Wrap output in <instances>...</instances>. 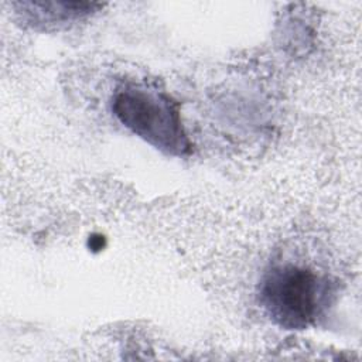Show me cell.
Instances as JSON below:
<instances>
[{"instance_id":"obj_1","label":"cell","mask_w":362,"mask_h":362,"mask_svg":"<svg viewBox=\"0 0 362 362\" xmlns=\"http://www.w3.org/2000/svg\"><path fill=\"white\" fill-rule=\"evenodd\" d=\"M112 110L122 124L160 151L178 157L189 153L180 110L167 95L126 83L115 92Z\"/></svg>"},{"instance_id":"obj_2","label":"cell","mask_w":362,"mask_h":362,"mask_svg":"<svg viewBox=\"0 0 362 362\" xmlns=\"http://www.w3.org/2000/svg\"><path fill=\"white\" fill-rule=\"evenodd\" d=\"M328 281L293 263L269 269L260 284V301L272 320L286 329H304L327 307Z\"/></svg>"},{"instance_id":"obj_3","label":"cell","mask_w":362,"mask_h":362,"mask_svg":"<svg viewBox=\"0 0 362 362\" xmlns=\"http://www.w3.org/2000/svg\"><path fill=\"white\" fill-rule=\"evenodd\" d=\"M96 7H99V4L85 3V1L23 3V8L25 14H28L30 21L40 23V24H55V23L71 21L89 14Z\"/></svg>"}]
</instances>
